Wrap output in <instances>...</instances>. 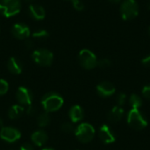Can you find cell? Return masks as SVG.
<instances>
[{"mask_svg": "<svg viewBox=\"0 0 150 150\" xmlns=\"http://www.w3.org/2000/svg\"><path fill=\"white\" fill-rule=\"evenodd\" d=\"M99 138L105 144H110L116 141L115 135L107 125H103L99 129Z\"/></svg>", "mask_w": 150, "mask_h": 150, "instance_id": "cell-12", "label": "cell"}, {"mask_svg": "<svg viewBox=\"0 0 150 150\" xmlns=\"http://www.w3.org/2000/svg\"><path fill=\"white\" fill-rule=\"evenodd\" d=\"M69 118L72 122H79L83 119V110L80 105H74L69 110Z\"/></svg>", "mask_w": 150, "mask_h": 150, "instance_id": "cell-14", "label": "cell"}, {"mask_svg": "<svg viewBox=\"0 0 150 150\" xmlns=\"http://www.w3.org/2000/svg\"><path fill=\"white\" fill-rule=\"evenodd\" d=\"M11 33L17 39L25 40L30 35V29L23 23H16L11 27Z\"/></svg>", "mask_w": 150, "mask_h": 150, "instance_id": "cell-9", "label": "cell"}, {"mask_svg": "<svg viewBox=\"0 0 150 150\" xmlns=\"http://www.w3.org/2000/svg\"><path fill=\"white\" fill-rule=\"evenodd\" d=\"M19 150H33V148L30 144L25 143V144H23V145L20 147V149Z\"/></svg>", "mask_w": 150, "mask_h": 150, "instance_id": "cell-30", "label": "cell"}, {"mask_svg": "<svg viewBox=\"0 0 150 150\" xmlns=\"http://www.w3.org/2000/svg\"><path fill=\"white\" fill-rule=\"evenodd\" d=\"M78 59L81 66L86 69H92L98 65L96 55L89 49L81 50L78 55Z\"/></svg>", "mask_w": 150, "mask_h": 150, "instance_id": "cell-7", "label": "cell"}, {"mask_svg": "<svg viewBox=\"0 0 150 150\" xmlns=\"http://www.w3.org/2000/svg\"><path fill=\"white\" fill-rule=\"evenodd\" d=\"M61 129L62 132L66 133V134H70L72 132L75 131V128H74V126L72 123L70 122H65L63 124H62L61 126Z\"/></svg>", "mask_w": 150, "mask_h": 150, "instance_id": "cell-21", "label": "cell"}, {"mask_svg": "<svg viewBox=\"0 0 150 150\" xmlns=\"http://www.w3.org/2000/svg\"><path fill=\"white\" fill-rule=\"evenodd\" d=\"M33 42H32V40H25V46H26V47L27 48H31L32 47H33Z\"/></svg>", "mask_w": 150, "mask_h": 150, "instance_id": "cell-31", "label": "cell"}, {"mask_svg": "<svg viewBox=\"0 0 150 150\" xmlns=\"http://www.w3.org/2000/svg\"><path fill=\"white\" fill-rule=\"evenodd\" d=\"M42 150H54L53 149H44Z\"/></svg>", "mask_w": 150, "mask_h": 150, "instance_id": "cell-35", "label": "cell"}, {"mask_svg": "<svg viewBox=\"0 0 150 150\" xmlns=\"http://www.w3.org/2000/svg\"><path fill=\"white\" fill-rule=\"evenodd\" d=\"M74 8L76 11H83L84 9V4L81 0H71Z\"/></svg>", "mask_w": 150, "mask_h": 150, "instance_id": "cell-26", "label": "cell"}, {"mask_svg": "<svg viewBox=\"0 0 150 150\" xmlns=\"http://www.w3.org/2000/svg\"><path fill=\"white\" fill-rule=\"evenodd\" d=\"M97 66H98L101 69H106V68L111 66V61L109 59H106V58L101 59V60L98 61V65Z\"/></svg>", "mask_w": 150, "mask_h": 150, "instance_id": "cell-24", "label": "cell"}, {"mask_svg": "<svg viewBox=\"0 0 150 150\" xmlns=\"http://www.w3.org/2000/svg\"><path fill=\"white\" fill-rule=\"evenodd\" d=\"M120 11L124 20H132L138 16V4L135 0H124L120 4Z\"/></svg>", "mask_w": 150, "mask_h": 150, "instance_id": "cell-3", "label": "cell"}, {"mask_svg": "<svg viewBox=\"0 0 150 150\" xmlns=\"http://www.w3.org/2000/svg\"><path fill=\"white\" fill-rule=\"evenodd\" d=\"M142 65H144L145 67H148V68H150V54L144 57L142 60Z\"/></svg>", "mask_w": 150, "mask_h": 150, "instance_id": "cell-28", "label": "cell"}, {"mask_svg": "<svg viewBox=\"0 0 150 150\" xmlns=\"http://www.w3.org/2000/svg\"><path fill=\"white\" fill-rule=\"evenodd\" d=\"M75 134L79 142L87 143L91 142L94 138L95 129L89 123H82L75 129Z\"/></svg>", "mask_w": 150, "mask_h": 150, "instance_id": "cell-5", "label": "cell"}, {"mask_svg": "<svg viewBox=\"0 0 150 150\" xmlns=\"http://www.w3.org/2000/svg\"><path fill=\"white\" fill-rule=\"evenodd\" d=\"M149 35H150V26H149Z\"/></svg>", "mask_w": 150, "mask_h": 150, "instance_id": "cell-36", "label": "cell"}, {"mask_svg": "<svg viewBox=\"0 0 150 150\" xmlns=\"http://www.w3.org/2000/svg\"><path fill=\"white\" fill-rule=\"evenodd\" d=\"M128 125L135 130H142L147 127L148 120L139 109H131L127 114Z\"/></svg>", "mask_w": 150, "mask_h": 150, "instance_id": "cell-2", "label": "cell"}, {"mask_svg": "<svg viewBox=\"0 0 150 150\" xmlns=\"http://www.w3.org/2000/svg\"><path fill=\"white\" fill-rule=\"evenodd\" d=\"M109 1L112 4H118V3L121 2V0H109Z\"/></svg>", "mask_w": 150, "mask_h": 150, "instance_id": "cell-32", "label": "cell"}, {"mask_svg": "<svg viewBox=\"0 0 150 150\" xmlns=\"http://www.w3.org/2000/svg\"><path fill=\"white\" fill-rule=\"evenodd\" d=\"M142 96L146 98V99H149L150 100V86H145L143 87L142 91Z\"/></svg>", "mask_w": 150, "mask_h": 150, "instance_id": "cell-27", "label": "cell"}, {"mask_svg": "<svg viewBox=\"0 0 150 150\" xmlns=\"http://www.w3.org/2000/svg\"><path fill=\"white\" fill-rule=\"evenodd\" d=\"M7 68L9 71L12 74L18 75L22 71V64L20 61L15 57H11L7 62Z\"/></svg>", "mask_w": 150, "mask_h": 150, "instance_id": "cell-15", "label": "cell"}, {"mask_svg": "<svg viewBox=\"0 0 150 150\" xmlns=\"http://www.w3.org/2000/svg\"><path fill=\"white\" fill-rule=\"evenodd\" d=\"M28 13L31 18L36 20H41L45 18L46 12L42 6L38 4H31L28 8Z\"/></svg>", "mask_w": 150, "mask_h": 150, "instance_id": "cell-13", "label": "cell"}, {"mask_svg": "<svg viewBox=\"0 0 150 150\" xmlns=\"http://www.w3.org/2000/svg\"><path fill=\"white\" fill-rule=\"evenodd\" d=\"M24 113V107L18 105H12L8 111V116L11 120L18 119Z\"/></svg>", "mask_w": 150, "mask_h": 150, "instance_id": "cell-18", "label": "cell"}, {"mask_svg": "<svg viewBox=\"0 0 150 150\" xmlns=\"http://www.w3.org/2000/svg\"><path fill=\"white\" fill-rule=\"evenodd\" d=\"M32 58L35 63L40 66H50L53 62L54 55L51 51L47 49H37L35 50L33 54Z\"/></svg>", "mask_w": 150, "mask_h": 150, "instance_id": "cell-6", "label": "cell"}, {"mask_svg": "<svg viewBox=\"0 0 150 150\" xmlns=\"http://www.w3.org/2000/svg\"><path fill=\"white\" fill-rule=\"evenodd\" d=\"M3 127V120L0 119V127Z\"/></svg>", "mask_w": 150, "mask_h": 150, "instance_id": "cell-33", "label": "cell"}, {"mask_svg": "<svg viewBox=\"0 0 150 150\" xmlns=\"http://www.w3.org/2000/svg\"><path fill=\"white\" fill-rule=\"evenodd\" d=\"M26 1H31V0H26Z\"/></svg>", "mask_w": 150, "mask_h": 150, "instance_id": "cell-37", "label": "cell"}, {"mask_svg": "<svg viewBox=\"0 0 150 150\" xmlns=\"http://www.w3.org/2000/svg\"><path fill=\"white\" fill-rule=\"evenodd\" d=\"M116 100H117L118 106H120L121 107L123 105H125V103L127 101V95L125 93H120V94L117 95Z\"/></svg>", "mask_w": 150, "mask_h": 150, "instance_id": "cell-25", "label": "cell"}, {"mask_svg": "<svg viewBox=\"0 0 150 150\" xmlns=\"http://www.w3.org/2000/svg\"><path fill=\"white\" fill-rule=\"evenodd\" d=\"M97 91L98 95L102 98H108L112 96L115 91V86L111 82H102L97 86Z\"/></svg>", "mask_w": 150, "mask_h": 150, "instance_id": "cell-11", "label": "cell"}, {"mask_svg": "<svg viewBox=\"0 0 150 150\" xmlns=\"http://www.w3.org/2000/svg\"><path fill=\"white\" fill-rule=\"evenodd\" d=\"M50 123V117L47 112L41 113L37 118V124L40 127H45Z\"/></svg>", "mask_w": 150, "mask_h": 150, "instance_id": "cell-20", "label": "cell"}, {"mask_svg": "<svg viewBox=\"0 0 150 150\" xmlns=\"http://www.w3.org/2000/svg\"><path fill=\"white\" fill-rule=\"evenodd\" d=\"M20 9V0H0V13L6 18L17 15Z\"/></svg>", "mask_w": 150, "mask_h": 150, "instance_id": "cell-4", "label": "cell"}, {"mask_svg": "<svg viewBox=\"0 0 150 150\" xmlns=\"http://www.w3.org/2000/svg\"><path fill=\"white\" fill-rule=\"evenodd\" d=\"M31 139H32V142L36 146L40 147L47 142V134H46V132H44L42 130H39V131L34 132L32 134Z\"/></svg>", "mask_w": 150, "mask_h": 150, "instance_id": "cell-16", "label": "cell"}, {"mask_svg": "<svg viewBox=\"0 0 150 150\" xmlns=\"http://www.w3.org/2000/svg\"><path fill=\"white\" fill-rule=\"evenodd\" d=\"M26 112H27V114L28 115H34L35 113H36V109L33 107V106H32V105H29L28 107H27V111H26Z\"/></svg>", "mask_w": 150, "mask_h": 150, "instance_id": "cell-29", "label": "cell"}, {"mask_svg": "<svg viewBox=\"0 0 150 150\" xmlns=\"http://www.w3.org/2000/svg\"><path fill=\"white\" fill-rule=\"evenodd\" d=\"M129 104L132 109H139L142 105V98L137 94H132L129 98Z\"/></svg>", "mask_w": 150, "mask_h": 150, "instance_id": "cell-19", "label": "cell"}, {"mask_svg": "<svg viewBox=\"0 0 150 150\" xmlns=\"http://www.w3.org/2000/svg\"><path fill=\"white\" fill-rule=\"evenodd\" d=\"M147 8L149 9V10H150V2L148 4V5H147Z\"/></svg>", "mask_w": 150, "mask_h": 150, "instance_id": "cell-34", "label": "cell"}, {"mask_svg": "<svg viewBox=\"0 0 150 150\" xmlns=\"http://www.w3.org/2000/svg\"><path fill=\"white\" fill-rule=\"evenodd\" d=\"M123 115L124 110L120 106H114L108 114V120L112 123H116L121 120Z\"/></svg>", "mask_w": 150, "mask_h": 150, "instance_id": "cell-17", "label": "cell"}, {"mask_svg": "<svg viewBox=\"0 0 150 150\" xmlns=\"http://www.w3.org/2000/svg\"><path fill=\"white\" fill-rule=\"evenodd\" d=\"M48 36V33L46 30H39L33 33V37L36 39H45Z\"/></svg>", "mask_w": 150, "mask_h": 150, "instance_id": "cell-23", "label": "cell"}, {"mask_svg": "<svg viewBox=\"0 0 150 150\" xmlns=\"http://www.w3.org/2000/svg\"><path fill=\"white\" fill-rule=\"evenodd\" d=\"M9 89V84L8 83L4 80V79H0V96L4 95Z\"/></svg>", "mask_w": 150, "mask_h": 150, "instance_id": "cell-22", "label": "cell"}, {"mask_svg": "<svg viewBox=\"0 0 150 150\" xmlns=\"http://www.w3.org/2000/svg\"><path fill=\"white\" fill-rule=\"evenodd\" d=\"M1 138L8 142H15L20 138V132L13 127H3L0 133Z\"/></svg>", "mask_w": 150, "mask_h": 150, "instance_id": "cell-10", "label": "cell"}, {"mask_svg": "<svg viewBox=\"0 0 150 150\" xmlns=\"http://www.w3.org/2000/svg\"><path fill=\"white\" fill-rule=\"evenodd\" d=\"M41 105L47 112H53L62 106L63 98L56 92H48L43 96Z\"/></svg>", "mask_w": 150, "mask_h": 150, "instance_id": "cell-1", "label": "cell"}, {"mask_svg": "<svg viewBox=\"0 0 150 150\" xmlns=\"http://www.w3.org/2000/svg\"><path fill=\"white\" fill-rule=\"evenodd\" d=\"M33 93L32 91L25 88V87H19L17 90L16 92V98L18 100V102L22 105H31L32 101H33Z\"/></svg>", "mask_w": 150, "mask_h": 150, "instance_id": "cell-8", "label": "cell"}]
</instances>
